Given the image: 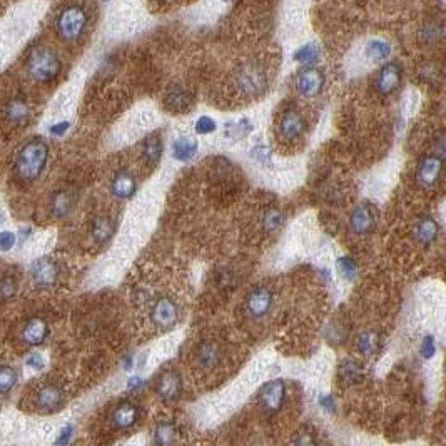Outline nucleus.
I'll return each instance as SVG.
<instances>
[{
    "mask_svg": "<svg viewBox=\"0 0 446 446\" xmlns=\"http://www.w3.org/2000/svg\"><path fill=\"white\" fill-rule=\"evenodd\" d=\"M124 368L126 369L133 368V354H127V356L124 358Z\"/></svg>",
    "mask_w": 446,
    "mask_h": 446,
    "instance_id": "46",
    "label": "nucleus"
},
{
    "mask_svg": "<svg viewBox=\"0 0 446 446\" xmlns=\"http://www.w3.org/2000/svg\"><path fill=\"white\" fill-rule=\"evenodd\" d=\"M26 363L34 369H42L43 366H46V360H43V356H41L39 353H30L29 356L26 358Z\"/></svg>",
    "mask_w": 446,
    "mask_h": 446,
    "instance_id": "40",
    "label": "nucleus"
},
{
    "mask_svg": "<svg viewBox=\"0 0 446 446\" xmlns=\"http://www.w3.org/2000/svg\"><path fill=\"white\" fill-rule=\"evenodd\" d=\"M49 159V146L41 137H35L27 144L22 146V149L17 153L15 157V174L21 181L32 182L42 174L43 167Z\"/></svg>",
    "mask_w": 446,
    "mask_h": 446,
    "instance_id": "1",
    "label": "nucleus"
},
{
    "mask_svg": "<svg viewBox=\"0 0 446 446\" xmlns=\"http://www.w3.org/2000/svg\"><path fill=\"white\" fill-rule=\"evenodd\" d=\"M197 153V141L193 137H179L173 144V156L177 161H191Z\"/></svg>",
    "mask_w": 446,
    "mask_h": 446,
    "instance_id": "24",
    "label": "nucleus"
},
{
    "mask_svg": "<svg viewBox=\"0 0 446 446\" xmlns=\"http://www.w3.org/2000/svg\"><path fill=\"white\" fill-rule=\"evenodd\" d=\"M271 306H273V293L264 286H258L249 293L248 301H246V309H248L249 316L261 320L269 313Z\"/></svg>",
    "mask_w": 446,
    "mask_h": 446,
    "instance_id": "13",
    "label": "nucleus"
},
{
    "mask_svg": "<svg viewBox=\"0 0 446 446\" xmlns=\"http://www.w3.org/2000/svg\"><path fill=\"white\" fill-rule=\"evenodd\" d=\"M216 121H214L213 117H209V115H201V117L196 121V133L201 134V135H206V134H211L216 130Z\"/></svg>",
    "mask_w": 446,
    "mask_h": 446,
    "instance_id": "35",
    "label": "nucleus"
},
{
    "mask_svg": "<svg viewBox=\"0 0 446 446\" xmlns=\"http://www.w3.org/2000/svg\"><path fill=\"white\" fill-rule=\"evenodd\" d=\"M341 376L342 380L346 381H353V380H358L360 378V368H358L356 363H353V361H345L341 366Z\"/></svg>",
    "mask_w": 446,
    "mask_h": 446,
    "instance_id": "36",
    "label": "nucleus"
},
{
    "mask_svg": "<svg viewBox=\"0 0 446 446\" xmlns=\"http://www.w3.org/2000/svg\"><path fill=\"white\" fill-rule=\"evenodd\" d=\"M115 231V224L110 216H97L93 221V226H90V234H93V239L97 244H104V242L109 241L113 237Z\"/></svg>",
    "mask_w": 446,
    "mask_h": 446,
    "instance_id": "23",
    "label": "nucleus"
},
{
    "mask_svg": "<svg viewBox=\"0 0 446 446\" xmlns=\"http://www.w3.org/2000/svg\"><path fill=\"white\" fill-rule=\"evenodd\" d=\"M321 406L324 409H328V411H334V400H333V396L331 394H326V396H322L321 398Z\"/></svg>",
    "mask_w": 446,
    "mask_h": 446,
    "instance_id": "44",
    "label": "nucleus"
},
{
    "mask_svg": "<svg viewBox=\"0 0 446 446\" xmlns=\"http://www.w3.org/2000/svg\"><path fill=\"white\" fill-rule=\"evenodd\" d=\"M219 358H221V353H219L216 342H202L196 351V363L199 368L202 369L216 368L219 363Z\"/></svg>",
    "mask_w": 446,
    "mask_h": 446,
    "instance_id": "22",
    "label": "nucleus"
},
{
    "mask_svg": "<svg viewBox=\"0 0 446 446\" xmlns=\"http://www.w3.org/2000/svg\"><path fill=\"white\" fill-rule=\"evenodd\" d=\"M234 86L239 94L246 97H258L268 87V75L258 64H246L239 67L234 74Z\"/></svg>",
    "mask_w": 446,
    "mask_h": 446,
    "instance_id": "4",
    "label": "nucleus"
},
{
    "mask_svg": "<svg viewBox=\"0 0 446 446\" xmlns=\"http://www.w3.org/2000/svg\"><path fill=\"white\" fill-rule=\"evenodd\" d=\"M49 336V324L42 318H30L22 328V340L29 346H39Z\"/></svg>",
    "mask_w": 446,
    "mask_h": 446,
    "instance_id": "20",
    "label": "nucleus"
},
{
    "mask_svg": "<svg viewBox=\"0 0 446 446\" xmlns=\"http://www.w3.org/2000/svg\"><path fill=\"white\" fill-rule=\"evenodd\" d=\"M322 87H324V74L321 72L318 67L308 66L298 74L296 77V89L302 97L313 99L321 94Z\"/></svg>",
    "mask_w": 446,
    "mask_h": 446,
    "instance_id": "5",
    "label": "nucleus"
},
{
    "mask_svg": "<svg viewBox=\"0 0 446 446\" xmlns=\"http://www.w3.org/2000/svg\"><path fill=\"white\" fill-rule=\"evenodd\" d=\"M87 21H89V17H87L86 9L77 3H72L57 15L55 30L64 42H75L81 39L84 30H86Z\"/></svg>",
    "mask_w": 446,
    "mask_h": 446,
    "instance_id": "3",
    "label": "nucleus"
},
{
    "mask_svg": "<svg viewBox=\"0 0 446 446\" xmlns=\"http://www.w3.org/2000/svg\"><path fill=\"white\" fill-rule=\"evenodd\" d=\"M70 438H72V426H66V428H64L61 432V435H59V438H57V443L59 445L69 443Z\"/></svg>",
    "mask_w": 446,
    "mask_h": 446,
    "instance_id": "41",
    "label": "nucleus"
},
{
    "mask_svg": "<svg viewBox=\"0 0 446 446\" xmlns=\"http://www.w3.org/2000/svg\"><path fill=\"white\" fill-rule=\"evenodd\" d=\"M176 426L169 421H162L154 429V443L156 445H171L176 441Z\"/></svg>",
    "mask_w": 446,
    "mask_h": 446,
    "instance_id": "30",
    "label": "nucleus"
},
{
    "mask_svg": "<svg viewBox=\"0 0 446 446\" xmlns=\"http://www.w3.org/2000/svg\"><path fill=\"white\" fill-rule=\"evenodd\" d=\"M109 420L115 429L133 428L139 420L137 406L130 403V401H121V403L114 406V409L110 411Z\"/></svg>",
    "mask_w": 446,
    "mask_h": 446,
    "instance_id": "14",
    "label": "nucleus"
},
{
    "mask_svg": "<svg viewBox=\"0 0 446 446\" xmlns=\"http://www.w3.org/2000/svg\"><path fill=\"white\" fill-rule=\"evenodd\" d=\"M438 234H440V226H438V222L433 217L426 216L418 221L416 229H415V237L420 244L432 246L438 239Z\"/></svg>",
    "mask_w": 446,
    "mask_h": 446,
    "instance_id": "21",
    "label": "nucleus"
},
{
    "mask_svg": "<svg viewBox=\"0 0 446 446\" xmlns=\"http://www.w3.org/2000/svg\"><path fill=\"white\" fill-rule=\"evenodd\" d=\"M391 50L393 49H391V46H389V42L380 41V39L369 41L368 46H366V55L376 62L386 61V59L391 55Z\"/></svg>",
    "mask_w": 446,
    "mask_h": 446,
    "instance_id": "28",
    "label": "nucleus"
},
{
    "mask_svg": "<svg viewBox=\"0 0 446 446\" xmlns=\"http://www.w3.org/2000/svg\"><path fill=\"white\" fill-rule=\"evenodd\" d=\"M27 74L39 84L52 82L59 74H61L62 62L59 55L49 47L39 46L30 50L29 57L26 62Z\"/></svg>",
    "mask_w": 446,
    "mask_h": 446,
    "instance_id": "2",
    "label": "nucleus"
},
{
    "mask_svg": "<svg viewBox=\"0 0 446 446\" xmlns=\"http://www.w3.org/2000/svg\"><path fill=\"white\" fill-rule=\"evenodd\" d=\"M338 269H340L341 276L346 278V280H353V278H356L358 266L351 258H340V260H338Z\"/></svg>",
    "mask_w": 446,
    "mask_h": 446,
    "instance_id": "34",
    "label": "nucleus"
},
{
    "mask_svg": "<svg viewBox=\"0 0 446 446\" xmlns=\"http://www.w3.org/2000/svg\"><path fill=\"white\" fill-rule=\"evenodd\" d=\"M441 173H443V159H441V156H436V154L426 156L423 157V161L420 162V166H418V184L421 187H426V189L435 187L438 181H440Z\"/></svg>",
    "mask_w": 446,
    "mask_h": 446,
    "instance_id": "10",
    "label": "nucleus"
},
{
    "mask_svg": "<svg viewBox=\"0 0 446 446\" xmlns=\"http://www.w3.org/2000/svg\"><path fill=\"white\" fill-rule=\"evenodd\" d=\"M321 59V49L316 42H308L294 52V61L304 64V66H314Z\"/></svg>",
    "mask_w": 446,
    "mask_h": 446,
    "instance_id": "27",
    "label": "nucleus"
},
{
    "mask_svg": "<svg viewBox=\"0 0 446 446\" xmlns=\"http://www.w3.org/2000/svg\"><path fill=\"white\" fill-rule=\"evenodd\" d=\"M358 351L361 354H371L376 351L378 348V334L376 333H363L360 338H358Z\"/></svg>",
    "mask_w": 446,
    "mask_h": 446,
    "instance_id": "33",
    "label": "nucleus"
},
{
    "mask_svg": "<svg viewBox=\"0 0 446 446\" xmlns=\"http://www.w3.org/2000/svg\"><path fill=\"white\" fill-rule=\"evenodd\" d=\"M401 79H403L401 67L396 62H388L378 72L374 86H376V90L381 95H389L401 86Z\"/></svg>",
    "mask_w": 446,
    "mask_h": 446,
    "instance_id": "11",
    "label": "nucleus"
},
{
    "mask_svg": "<svg viewBox=\"0 0 446 446\" xmlns=\"http://www.w3.org/2000/svg\"><path fill=\"white\" fill-rule=\"evenodd\" d=\"M142 154L149 166H156L162 156V141L159 134L147 135L144 144H142Z\"/></svg>",
    "mask_w": 446,
    "mask_h": 446,
    "instance_id": "25",
    "label": "nucleus"
},
{
    "mask_svg": "<svg viewBox=\"0 0 446 446\" xmlns=\"http://www.w3.org/2000/svg\"><path fill=\"white\" fill-rule=\"evenodd\" d=\"M378 222V211L373 204H360L354 208V211L349 216V228L358 236H365V234L371 233L376 228Z\"/></svg>",
    "mask_w": 446,
    "mask_h": 446,
    "instance_id": "6",
    "label": "nucleus"
},
{
    "mask_svg": "<svg viewBox=\"0 0 446 446\" xmlns=\"http://www.w3.org/2000/svg\"><path fill=\"white\" fill-rule=\"evenodd\" d=\"M35 403L43 411H55L64 403V389L57 385H43L37 391Z\"/></svg>",
    "mask_w": 446,
    "mask_h": 446,
    "instance_id": "17",
    "label": "nucleus"
},
{
    "mask_svg": "<svg viewBox=\"0 0 446 446\" xmlns=\"http://www.w3.org/2000/svg\"><path fill=\"white\" fill-rule=\"evenodd\" d=\"M141 386H142L141 378H130V380L127 381V389H129V391H135V389H139Z\"/></svg>",
    "mask_w": 446,
    "mask_h": 446,
    "instance_id": "45",
    "label": "nucleus"
},
{
    "mask_svg": "<svg viewBox=\"0 0 446 446\" xmlns=\"http://www.w3.org/2000/svg\"><path fill=\"white\" fill-rule=\"evenodd\" d=\"M193 102H194L193 94L181 86H176L173 87V89L167 90L164 97V106L174 114L187 113V110L193 107Z\"/></svg>",
    "mask_w": 446,
    "mask_h": 446,
    "instance_id": "16",
    "label": "nucleus"
},
{
    "mask_svg": "<svg viewBox=\"0 0 446 446\" xmlns=\"http://www.w3.org/2000/svg\"><path fill=\"white\" fill-rule=\"evenodd\" d=\"M69 127H70L69 122H66V121L57 122V124H54L52 127H50V133H52L54 135H62L69 130Z\"/></svg>",
    "mask_w": 446,
    "mask_h": 446,
    "instance_id": "42",
    "label": "nucleus"
},
{
    "mask_svg": "<svg viewBox=\"0 0 446 446\" xmlns=\"http://www.w3.org/2000/svg\"><path fill=\"white\" fill-rule=\"evenodd\" d=\"M294 443H298V445H313V443H316V440H314L313 435H308V433H301V435L296 436Z\"/></svg>",
    "mask_w": 446,
    "mask_h": 446,
    "instance_id": "43",
    "label": "nucleus"
},
{
    "mask_svg": "<svg viewBox=\"0 0 446 446\" xmlns=\"http://www.w3.org/2000/svg\"><path fill=\"white\" fill-rule=\"evenodd\" d=\"M286 396V383L282 380H273L266 383L260 391V403L266 413L274 415L282 408Z\"/></svg>",
    "mask_w": 446,
    "mask_h": 446,
    "instance_id": "8",
    "label": "nucleus"
},
{
    "mask_svg": "<svg viewBox=\"0 0 446 446\" xmlns=\"http://www.w3.org/2000/svg\"><path fill=\"white\" fill-rule=\"evenodd\" d=\"M15 244V234L10 233V231H2L0 233V249L9 251L14 248Z\"/></svg>",
    "mask_w": 446,
    "mask_h": 446,
    "instance_id": "39",
    "label": "nucleus"
},
{
    "mask_svg": "<svg viewBox=\"0 0 446 446\" xmlns=\"http://www.w3.org/2000/svg\"><path fill=\"white\" fill-rule=\"evenodd\" d=\"M104 2H107V0H104Z\"/></svg>",
    "mask_w": 446,
    "mask_h": 446,
    "instance_id": "48",
    "label": "nucleus"
},
{
    "mask_svg": "<svg viewBox=\"0 0 446 446\" xmlns=\"http://www.w3.org/2000/svg\"><path fill=\"white\" fill-rule=\"evenodd\" d=\"M251 156L256 159L260 164H264V166L271 164V151H269L268 146L258 144L256 147H253V153H251Z\"/></svg>",
    "mask_w": 446,
    "mask_h": 446,
    "instance_id": "37",
    "label": "nucleus"
},
{
    "mask_svg": "<svg viewBox=\"0 0 446 446\" xmlns=\"http://www.w3.org/2000/svg\"><path fill=\"white\" fill-rule=\"evenodd\" d=\"M182 380L176 371H166L159 376L156 393L162 401H174L181 394Z\"/></svg>",
    "mask_w": 446,
    "mask_h": 446,
    "instance_id": "15",
    "label": "nucleus"
},
{
    "mask_svg": "<svg viewBox=\"0 0 446 446\" xmlns=\"http://www.w3.org/2000/svg\"><path fill=\"white\" fill-rule=\"evenodd\" d=\"M3 115H6L7 122L12 126H26L30 121V106L26 99L14 97L12 101L7 102L6 109H3Z\"/></svg>",
    "mask_w": 446,
    "mask_h": 446,
    "instance_id": "18",
    "label": "nucleus"
},
{
    "mask_svg": "<svg viewBox=\"0 0 446 446\" xmlns=\"http://www.w3.org/2000/svg\"><path fill=\"white\" fill-rule=\"evenodd\" d=\"M19 373L9 365H0V394H7L17 385Z\"/></svg>",
    "mask_w": 446,
    "mask_h": 446,
    "instance_id": "31",
    "label": "nucleus"
},
{
    "mask_svg": "<svg viewBox=\"0 0 446 446\" xmlns=\"http://www.w3.org/2000/svg\"><path fill=\"white\" fill-rule=\"evenodd\" d=\"M153 321L162 329H169L176 326L179 321V306L173 298L161 296L153 304Z\"/></svg>",
    "mask_w": 446,
    "mask_h": 446,
    "instance_id": "7",
    "label": "nucleus"
},
{
    "mask_svg": "<svg viewBox=\"0 0 446 446\" xmlns=\"http://www.w3.org/2000/svg\"><path fill=\"white\" fill-rule=\"evenodd\" d=\"M59 274H61L59 264L54 260H50V258H41L30 268L32 281L39 288H50V286H54L59 280Z\"/></svg>",
    "mask_w": 446,
    "mask_h": 446,
    "instance_id": "9",
    "label": "nucleus"
},
{
    "mask_svg": "<svg viewBox=\"0 0 446 446\" xmlns=\"http://www.w3.org/2000/svg\"><path fill=\"white\" fill-rule=\"evenodd\" d=\"M282 224H284V214L280 209L271 208L262 214L261 228L264 233H276L278 229H281Z\"/></svg>",
    "mask_w": 446,
    "mask_h": 446,
    "instance_id": "29",
    "label": "nucleus"
},
{
    "mask_svg": "<svg viewBox=\"0 0 446 446\" xmlns=\"http://www.w3.org/2000/svg\"><path fill=\"white\" fill-rule=\"evenodd\" d=\"M17 294V280L12 276H3L0 280V302H9Z\"/></svg>",
    "mask_w": 446,
    "mask_h": 446,
    "instance_id": "32",
    "label": "nucleus"
},
{
    "mask_svg": "<svg viewBox=\"0 0 446 446\" xmlns=\"http://www.w3.org/2000/svg\"><path fill=\"white\" fill-rule=\"evenodd\" d=\"M306 130L304 117L296 109L284 110L280 119V134L286 141H298Z\"/></svg>",
    "mask_w": 446,
    "mask_h": 446,
    "instance_id": "12",
    "label": "nucleus"
},
{
    "mask_svg": "<svg viewBox=\"0 0 446 446\" xmlns=\"http://www.w3.org/2000/svg\"><path fill=\"white\" fill-rule=\"evenodd\" d=\"M135 189H137V182L129 171L122 169L114 174L113 182H110V193L114 197L129 199L135 194Z\"/></svg>",
    "mask_w": 446,
    "mask_h": 446,
    "instance_id": "19",
    "label": "nucleus"
},
{
    "mask_svg": "<svg viewBox=\"0 0 446 446\" xmlns=\"http://www.w3.org/2000/svg\"><path fill=\"white\" fill-rule=\"evenodd\" d=\"M74 199L70 196V193L67 191H57V193L52 196V201H50V211L55 217L62 219L66 217L67 214L72 211Z\"/></svg>",
    "mask_w": 446,
    "mask_h": 446,
    "instance_id": "26",
    "label": "nucleus"
},
{
    "mask_svg": "<svg viewBox=\"0 0 446 446\" xmlns=\"http://www.w3.org/2000/svg\"><path fill=\"white\" fill-rule=\"evenodd\" d=\"M222 2H231V0H222Z\"/></svg>",
    "mask_w": 446,
    "mask_h": 446,
    "instance_id": "47",
    "label": "nucleus"
},
{
    "mask_svg": "<svg viewBox=\"0 0 446 446\" xmlns=\"http://www.w3.org/2000/svg\"><path fill=\"white\" fill-rule=\"evenodd\" d=\"M436 351V342H435V338L433 336H426L423 342H421V354H423V358H432L433 354Z\"/></svg>",
    "mask_w": 446,
    "mask_h": 446,
    "instance_id": "38",
    "label": "nucleus"
}]
</instances>
